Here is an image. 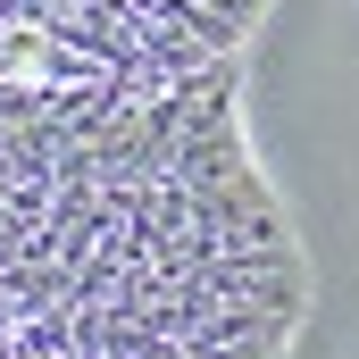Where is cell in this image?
Masks as SVG:
<instances>
[{
    "label": "cell",
    "mask_w": 359,
    "mask_h": 359,
    "mask_svg": "<svg viewBox=\"0 0 359 359\" xmlns=\"http://www.w3.org/2000/svg\"><path fill=\"white\" fill-rule=\"evenodd\" d=\"M309 251L243 67L176 84L0 67V359H292Z\"/></svg>",
    "instance_id": "cell-1"
},
{
    "label": "cell",
    "mask_w": 359,
    "mask_h": 359,
    "mask_svg": "<svg viewBox=\"0 0 359 359\" xmlns=\"http://www.w3.org/2000/svg\"><path fill=\"white\" fill-rule=\"evenodd\" d=\"M268 8L276 0H0V67L176 84L243 67Z\"/></svg>",
    "instance_id": "cell-2"
}]
</instances>
